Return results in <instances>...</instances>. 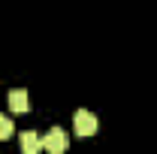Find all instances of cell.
<instances>
[{
	"mask_svg": "<svg viewBox=\"0 0 157 154\" xmlns=\"http://www.w3.org/2000/svg\"><path fill=\"white\" fill-rule=\"evenodd\" d=\"M12 133H15V127H12V118H9V115H0V142H3V139H9Z\"/></svg>",
	"mask_w": 157,
	"mask_h": 154,
	"instance_id": "cell-5",
	"label": "cell"
},
{
	"mask_svg": "<svg viewBox=\"0 0 157 154\" xmlns=\"http://www.w3.org/2000/svg\"><path fill=\"white\" fill-rule=\"evenodd\" d=\"M67 145H70V139H67V130L63 127H52L48 133L42 136V148L52 151V154H63Z\"/></svg>",
	"mask_w": 157,
	"mask_h": 154,
	"instance_id": "cell-1",
	"label": "cell"
},
{
	"mask_svg": "<svg viewBox=\"0 0 157 154\" xmlns=\"http://www.w3.org/2000/svg\"><path fill=\"white\" fill-rule=\"evenodd\" d=\"M73 127H76L78 136H94L97 133V115L94 112H88V109H78L76 115H73Z\"/></svg>",
	"mask_w": 157,
	"mask_h": 154,
	"instance_id": "cell-2",
	"label": "cell"
},
{
	"mask_svg": "<svg viewBox=\"0 0 157 154\" xmlns=\"http://www.w3.org/2000/svg\"><path fill=\"white\" fill-rule=\"evenodd\" d=\"M9 109H12V112H27V109H30V97H27V91H21V88L9 91Z\"/></svg>",
	"mask_w": 157,
	"mask_h": 154,
	"instance_id": "cell-4",
	"label": "cell"
},
{
	"mask_svg": "<svg viewBox=\"0 0 157 154\" xmlns=\"http://www.w3.org/2000/svg\"><path fill=\"white\" fill-rule=\"evenodd\" d=\"M18 142H21V154H39V148H42V136L36 130H24L18 136Z\"/></svg>",
	"mask_w": 157,
	"mask_h": 154,
	"instance_id": "cell-3",
	"label": "cell"
}]
</instances>
